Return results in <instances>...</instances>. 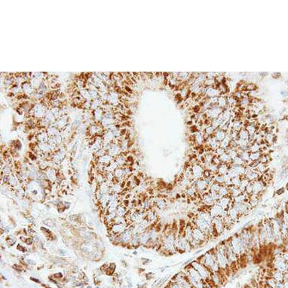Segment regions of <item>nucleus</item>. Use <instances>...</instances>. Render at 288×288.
I'll return each instance as SVG.
<instances>
[{
  "label": "nucleus",
  "mask_w": 288,
  "mask_h": 288,
  "mask_svg": "<svg viewBox=\"0 0 288 288\" xmlns=\"http://www.w3.org/2000/svg\"><path fill=\"white\" fill-rule=\"evenodd\" d=\"M282 258L284 259V260L286 262H288V252L284 251L283 254H282Z\"/></svg>",
  "instance_id": "24"
},
{
  "label": "nucleus",
  "mask_w": 288,
  "mask_h": 288,
  "mask_svg": "<svg viewBox=\"0 0 288 288\" xmlns=\"http://www.w3.org/2000/svg\"><path fill=\"white\" fill-rule=\"evenodd\" d=\"M125 229V225L123 224H116L113 226L112 227V231L115 232V233H120V232H123Z\"/></svg>",
  "instance_id": "14"
},
{
  "label": "nucleus",
  "mask_w": 288,
  "mask_h": 288,
  "mask_svg": "<svg viewBox=\"0 0 288 288\" xmlns=\"http://www.w3.org/2000/svg\"><path fill=\"white\" fill-rule=\"evenodd\" d=\"M283 283H284V288H288V281H284Z\"/></svg>",
  "instance_id": "27"
},
{
  "label": "nucleus",
  "mask_w": 288,
  "mask_h": 288,
  "mask_svg": "<svg viewBox=\"0 0 288 288\" xmlns=\"http://www.w3.org/2000/svg\"><path fill=\"white\" fill-rule=\"evenodd\" d=\"M230 168H229V166L228 164L221 163L219 166H218V173H217V174H219V175H223H223H226V174H228L229 170Z\"/></svg>",
  "instance_id": "8"
},
{
  "label": "nucleus",
  "mask_w": 288,
  "mask_h": 288,
  "mask_svg": "<svg viewBox=\"0 0 288 288\" xmlns=\"http://www.w3.org/2000/svg\"><path fill=\"white\" fill-rule=\"evenodd\" d=\"M249 183L250 181L248 180L244 176V178H242V176H241V183H240V186H239V189H240L242 192H244L245 189L247 187V186L249 184Z\"/></svg>",
  "instance_id": "12"
},
{
  "label": "nucleus",
  "mask_w": 288,
  "mask_h": 288,
  "mask_svg": "<svg viewBox=\"0 0 288 288\" xmlns=\"http://www.w3.org/2000/svg\"><path fill=\"white\" fill-rule=\"evenodd\" d=\"M168 288H183V287L180 285L179 284L176 283V282H171L170 284V285L168 286Z\"/></svg>",
  "instance_id": "23"
},
{
  "label": "nucleus",
  "mask_w": 288,
  "mask_h": 288,
  "mask_svg": "<svg viewBox=\"0 0 288 288\" xmlns=\"http://www.w3.org/2000/svg\"><path fill=\"white\" fill-rule=\"evenodd\" d=\"M190 265L192 266V267H193L194 269L198 271V274L200 275V276L204 281L207 282V283H208L210 281L211 275L212 272L207 267L204 266V265H202L201 263H200L197 260H193L190 263Z\"/></svg>",
  "instance_id": "1"
},
{
  "label": "nucleus",
  "mask_w": 288,
  "mask_h": 288,
  "mask_svg": "<svg viewBox=\"0 0 288 288\" xmlns=\"http://www.w3.org/2000/svg\"><path fill=\"white\" fill-rule=\"evenodd\" d=\"M252 183H253V195L260 196L264 190L265 182L261 180H257Z\"/></svg>",
  "instance_id": "5"
},
{
  "label": "nucleus",
  "mask_w": 288,
  "mask_h": 288,
  "mask_svg": "<svg viewBox=\"0 0 288 288\" xmlns=\"http://www.w3.org/2000/svg\"><path fill=\"white\" fill-rule=\"evenodd\" d=\"M156 205H157L159 209H164L166 207L165 202L162 199H160V200L158 201L157 203H156Z\"/></svg>",
  "instance_id": "22"
},
{
  "label": "nucleus",
  "mask_w": 288,
  "mask_h": 288,
  "mask_svg": "<svg viewBox=\"0 0 288 288\" xmlns=\"http://www.w3.org/2000/svg\"><path fill=\"white\" fill-rule=\"evenodd\" d=\"M270 277H273L274 279L277 282H283L284 281V273L281 271L272 269L270 271Z\"/></svg>",
  "instance_id": "7"
},
{
  "label": "nucleus",
  "mask_w": 288,
  "mask_h": 288,
  "mask_svg": "<svg viewBox=\"0 0 288 288\" xmlns=\"http://www.w3.org/2000/svg\"><path fill=\"white\" fill-rule=\"evenodd\" d=\"M281 219H282V223L283 224H284L285 226L288 228V212L286 211H283L281 216Z\"/></svg>",
  "instance_id": "18"
},
{
  "label": "nucleus",
  "mask_w": 288,
  "mask_h": 288,
  "mask_svg": "<svg viewBox=\"0 0 288 288\" xmlns=\"http://www.w3.org/2000/svg\"><path fill=\"white\" fill-rule=\"evenodd\" d=\"M131 235H132V233L130 231H126V232L123 234L122 235V239L124 240V241L125 242H127L129 241L131 238Z\"/></svg>",
  "instance_id": "20"
},
{
  "label": "nucleus",
  "mask_w": 288,
  "mask_h": 288,
  "mask_svg": "<svg viewBox=\"0 0 288 288\" xmlns=\"http://www.w3.org/2000/svg\"><path fill=\"white\" fill-rule=\"evenodd\" d=\"M232 164H234V165H243L244 164V161L242 159V158L240 156H237L236 158L232 159Z\"/></svg>",
  "instance_id": "17"
},
{
  "label": "nucleus",
  "mask_w": 288,
  "mask_h": 288,
  "mask_svg": "<svg viewBox=\"0 0 288 288\" xmlns=\"http://www.w3.org/2000/svg\"><path fill=\"white\" fill-rule=\"evenodd\" d=\"M228 215L229 216V217H230L233 221H236L237 219H238L240 213H238V211H237L234 207L232 206L231 208L229 209Z\"/></svg>",
  "instance_id": "9"
},
{
  "label": "nucleus",
  "mask_w": 288,
  "mask_h": 288,
  "mask_svg": "<svg viewBox=\"0 0 288 288\" xmlns=\"http://www.w3.org/2000/svg\"><path fill=\"white\" fill-rule=\"evenodd\" d=\"M204 169L201 166L198 165V164H196L195 165L192 166L191 168V173L192 175V179L194 181L197 180L198 179H201L203 177V174H204Z\"/></svg>",
  "instance_id": "4"
},
{
  "label": "nucleus",
  "mask_w": 288,
  "mask_h": 288,
  "mask_svg": "<svg viewBox=\"0 0 288 288\" xmlns=\"http://www.w3.org/2000/svg\"><path fill=\"white\" fill-rule=\"evenodd\" d=\"M241 176H240L231 179L232 185L233 186H234V187L239 188V186H240V183H241Z\"/></svg>",
  "instance_id": "15"
},
{
  "label": "nucleus",
  "mask_w": 288,
  "mask_h": 288,
  "mask_svg": "<svg viewBox=\"0 0 288 288\" xmlns=\"http://www.w3.org/2000/svg\"><path fill=\"white\" fill-rule=\"evenodd\" d=\"M221 186L222 185H220L219 183H217V182L214 181V182L210 186V187H209V192H217V193H218L219 191V189L221 188Z\"/></svg>",
  "instance_id": "11"
},
{
  "label": "nucleus",
  "mask_w": 288,
  "mask_h": 288,
  "mask_svg": "<svg viewBox=\"0 0 288 288\" xmlns=\"http://www.w3.org/2000/svg\"><path fill=\"white\" fill-rule=\"evenodd\" d=\"M260 156H261L260 153H258V152H256V153H252L251 154H250V160H251L252 161H258V159H260Z\"/></svg>",
  "instance_id": "19"
},
{
  "label": "nucleus",
  "mask_w": 288,
  "mask_h": 288,
  "mask_svg": "<svg viewBox=\"0 0 288 288\" xmlns=\"http://www.w3.org/2000/svg\"><path fill=\"white\" fill-rule=\"evenodd\" d=\"M266 285H268V286L270 287L271 288H276L277 287V282L274 279L273 277H267L266 281Z\"/></svg>",
  "instance_id": "13"
},
{
  "label": "nucleus",
  "mask_w": 288,
  "mask_h": 288,
  "mask_svg": "<svg viewBox=\"0 0 288 288\" xmlns=\"http://www.w3.org/2000/svg\"><path fill=\"white\" fill-rule=\"evenodd\" d=\"M218 194L220 196V198L226 197V196H229V189L228 186H226L225 185H222Z\"/></svg>",
  "instance_id": "10"
},
{
  "label": "nucleus",
  "mask_w": 288,
  "mask_h": 288,
  "mask_svg": "<svg viewBox=\"0 0 288 288\" xmlns=\"http://www.w3.org/2000/svg\"><path fill=\"white\" fill-rule=\"evenodd\" d=\"M229 243H230L231 247L234 254H236L238 257H240L241 254V240L239 238L238 234H235L232 235V238L229 239Z\"/></svg>",
  "instance_id": "2"
},
{
  "label": "nucleus",
  "mask_w": 288,
  "mask_h": 288,
  "mask_svg": "<svg viewBox=\"0 0 288 288\" xmlns=\"http://www.w3.org/2000/svg\"><path fill=\"white\" fill-rule=\"evenodd\" d=\"M122 170H116V176H117V177H120V176H122Z\"/></svg>",
  "instance_id": "26"
},
{
  "label": "nucleus",
  "mask_w": 288,
  "mask_h": 288,
  "mask_svg": "<svg viewBox=\"0 0 288 288\" xmlns=\"http://www.w3.org/2000/svg\"><path fill=\"white\" fill-rule=\"evenodd\" d=\"M147 217H148L149 221H154L156 219V213H155V211H149L148 212Z\"/></svg>",
  "instance_id": "21"
},
{
  "label": "nucleus",
  "mask_w": 288,
  "mask_h": 288,
  "mask_svg": "<svg viewBox=\"0 0 288 288\" xmlns=\"http://www.w3.org/2000/svg\"><path fill=\"white\" fill-rule=\"evenodd\" d=\"M201 201H203L204 204L205 206H207V207H211L213 205L216 204V202L213 200V197L211 196V194L210 192H206L205 193L202 194L201 196Z\"/></svg>",
  "instance_id": "6"
},
{
  "label": "nucleus",
  "mask_w": 288,
  "mask_h": 288,
  "mask_svg": "<svg viewBox=\"0 0 288 288\" xmlns=\"http://www.w3.org/2000/svg\"><path fill=\"white\" fill-rule=\"evenodd\" d=\"M117 214H118V217H122L126 213V208H125V206L123 205H119V206L117 207Z\"/></svg>",
  "instance_id": "16"
},
{
  "label": "nucleus",
  "mask_w": 288,
  "mask_h": 288,
  "mask_svg": "<svg viewBox=\"0 0 288 288\" xmlns=\"http://www.w3.org/2000/svg\"><path fill=\"white\" fill-rule=\"evenodd\" d=\"M100 190H101V192H103V193H105V192H106L108 191L107 186H105V185L101 186Z\"/></svg>",
  "instance_id": "25"
},
{
  "label": "nucleus",
  "mask_w": 288,
  "mask_h": 288,
  "mask_svg": "<svg viewBox=\"0 0 288 288\" xmlns=\"http://www.w3.org/2000/svg\"><path fill=\"white\" fill-rule=\"evenodd\" d=\"M193 185H195V186L197 189L198 192L200 193L201 195L205 193L206 192L209 191V187L210 186L207 184L206 181H205V180L204 178L198 179L197 180L194 181Z\"/></svg>",
  "instance_id": "3"
},
{
  "label": "nucleus",
  "mask_w": 288,
  "mask_h": 288,
  "mask_svg": "<svg viewBox=\"0 0 288 288\" xmlns=\"http://www.w3.org/2000/svg\"><path fill=\"white\" fill-rule=\"evenodd\" d=\"M287 189L288 190V183H287Z\"/></svg>",
  "instance_id": "28"
}]
</instances>
